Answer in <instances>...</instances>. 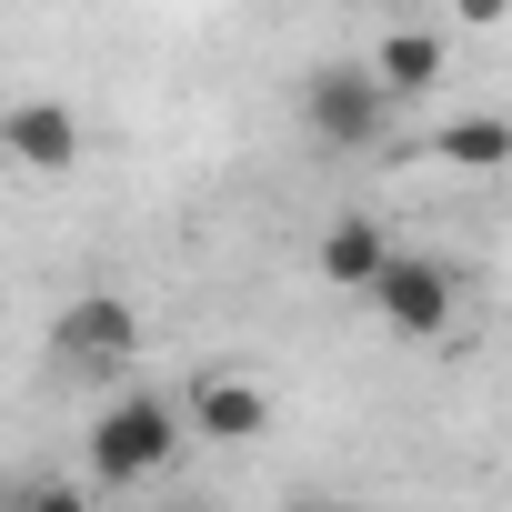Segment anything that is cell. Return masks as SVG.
<instances>
[{"instance_id":"4","label":"cell","mask_w":512,"mask_h":512,"mask_svg":"<svg viewBox=\"0 0 512 512\" xmlns=\"http://www.w3.org/2000/svg\"><path fill=\"white\" fill-rule=\"evenodd\" d=\"M372 312H382L392 332L432 342V332H452V272H442V262H422V251H392V272L372 282Z\"/></svg>"},{"instance_id":"7","label":"cell","mask_w":512,"mask_h":512,"mask_svg":"<svg viewBox=\"0 0 512 512\" xmlns=\"http://www.w3.org/2000/svg\"><path fill=\"white\" fill-rule=\"evenodd\" d=\"M382 272H392L382 221H372V211H342V221L322 231V282H332V292H372Z\"/></svg>"},{"instance_id":"1","label":"cell","mask_w":512,"mask_h":512,"mask_svg":"<svg viewBox=\"0 0 512 512\" xmlns=\"http://www.w3.org/2000/svg\"><path fill=\"white\" fill-rule=\"evenodd\" d=\"M171 452H181V412H171L161 392L101 402V422H91V472H101V482H151Z\"/></svg>"},{"instance_id":"6","label":"cell","mask_w":512,"mask_h":512,"mask_svg":"<svg viewBox=\"0 0 512 512\" xmlns=\"http://www.w3.org/2000/svg\"><path fill=\"white\" fill-rule=\"evenodd\" d=\"M191 422L211 442H262L272 432V402H262V382H241V372H201L191 382Z\"/></svg>"},{"instance_id":"9","label":"cell","mask_w":512,"mask_h":512,"mask_svg":"<svg viewBox=\"0 0 512 512\" xmlns=\"http://www.w3.org/2000/svg\"><path fill=\"white\" fill-rule=\"evenodd\" d=\"M372 81H382L392 101H412V91H432V81H442V41H432V31H392V41L372 51Z\"/></svg>"},{"instance_id":"8","label":"cell","mask_w":512,"mask_h":512,"mask_svg":"<svg viewBox=\"0 0 512 512\" xmlns=\"http://www.w3.org/2000/svg\"><path fill=\"white\" fill-rule=\"evenodd\" d=\"M432 151H442L452 171H502V161H512V121H502V111H462V121L432 131Z\"/></svg>"},{"instance_id":"3","label":"cell","mask_w":512,"mask_h":512,"mask_svg":"<svg viewBox=\"0 0 512 512\" xmlns=\"http://www.w3.org/2000/svg\"><path fill=\"white\" fill-rule=\"evenodd\" d=\"M382 111H392V91L372 81V61H322V71L302 81V121H312L332 151H362V141L382 131Z\"/></svg>"},{"instance_id":"11","label":"cell","mask_w":512,"mask_h":512,"mask_svg":"<svg viewBox=\"0 0 512 512\" xmlns=\"http://www.w3.org/2000/svg\"><path fill=\"white\" fill-rule=\"evenodd\" d=\"M502 11H512V0H452V21H462V31H492Z\"/></svg>"},{"instance_id":"5","label":"cell","mask_w":512,"mask_h":512,"mask_svg":"<svg viewBox=\"0 0 512 512\" xmlns=\"http://www.w3.org/2000/svg\"><path fill=\"white\" fill-rule=\"evenodd\" d=\"M0 151H11L21 171H71V161H81L71 101H11V111H0Z\"/></svg>"},{"instance_id":"2","label":"cell","mask_w":512,"mask_h":512,"mask_svg":"<svg viewBox=\"0 0 512 512\" xmlns=\"http://www.w3.org/2000/svg\"><path fill=\"white\" fill-rule=\"evenodd\" d=\"M131 352H141V312H131V292H71V302H61V322H51V362H71V372H131Z\"/></svg>"},{"instance_id":"10","label":"cell","mask_w":512,"mask_h":512,"mask_svg":"<svg viewBox=\"0 0 512 512\" xmlns=\"http://www.w3.org/2000/svg\"><path fill=\"white\" fill-rule=\"evenodd\" d=\"M0 512H91V492L81 482H31V492H11Z\"/></svg>"}]
</instances>
